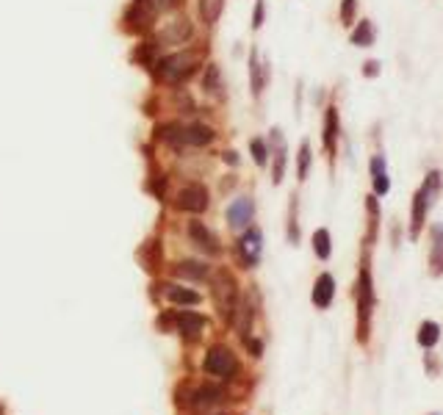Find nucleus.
Instances as JSON below:
<instances>
[{
	"label": "nucleus",
	"mask_w": 443,
	"mask_h": 415,
	"mask_svg": "<svg viewBox=\"0 0 443 415\" xmlns=\"http://www.w3.org/2000/svg\"><path fill=\"white\" fill-rule=\"evenodd\" d=\"M321 139H324L327 153H336V141H338V108L336 105H330L327 114H324V133H321Z\"/></svg>",
	"instance_id": "f3484780"
},
{
	"label": "nucleus",
	"mask_w": 443,
	"mask_h": 415,
	"mask_svg": "<svg viewBox=\"0 0 443 415\" xmlns=\"http://www.w3.org/2000/svg\"><path fill=\"white\" fill-rule=\"evenodd\" d=\"M250 153H252V161L258 163V166H266L269 163V144H266V139H252L250 141Z\"/></svg>",
	"instance_id": "cd10ccee"
},
{
	"label": "nucleus",
	"mask_w": 443,
	"mask_h": 415,
	"mask_svg": "<svg viewBox=\"0 0 443 415\" xmlns=\"http://www.w3.org/2000/svg\"><path fill=\"white\" fill-rule=\"evenodd\" d=\"M197 9H200V17L208 28L216 26V20L222 17V9H225V0H197Z\"/></svg>",
	"instance_id": "412c9836"
},
{
	"label": "nucleus",
	"mask_w": 443,
	"mask_h": 415,
	"mask_svg": "<svg viewBox=\"0 0 443 415\" xmlns=\"http://www.w3.org/2000/svg\"><path fill=\"white\" fill-rule=\"evenodd\" d=\"M355 9H358L355 0H343V3H341V20H343L346 26H352V20H355Z\"/></svg>",
	"instance_id": "2f4dec72"
},
{
	"label": "nucleus",
	"mask_w": 443,
	"mask_h": 415,
	"mask_svg": "<svg viewBox=\"0 0 443 415\" xmlns=\"http://www.w3.org/2000/svg\"><path fill=\"white\" fill-rule=\"evenodd\" d=\"M150 36L156 39L161 50H164V48H186V45H191V39L197 36V28H194V20H191V17H186V14L178 11L169 23H164L161 28H156Z\"/></svg>",
	"instance_id": "f03ea898"
},
{
	"label": "nucleus",
	"mask_w": 443,
	"mask_h": 415,
	"mask_svg": "<svg viewBox=\"0 0 443 415\" xmlns=\"http://www.w3.org/2000/svg\"><path fill=\"white\" fill-rule=\"evenodd\" d=\"M203 92L210 95L213 100H225V78H222V67L216 61L203 67Z\"/></svg>",
	"instance_id": "f8f14e48"
},
{
	"label": "nucleus",
	"mask_w": 443,
	"mask_h": 415,
	"mask_svg": "<svg viewBox=\"0 0 443 415\" xmlns=\"http://www.w3.org/2000/svg\"><path fill=\"white\" fill-rule=\"evenodd\" d=\"M225 163H230V166H238V153L235 150H225Z\"/></svg>",
	"instance_id": "473e14b6"
},
{
	"label": "nucleus",
	"mask_w": 443,
	"mask_h": 415,
	"mask_svg": "<svg viewBox=\"0 0 443 415\" xmlns=\"http://www.w3.org/2000/svg\"><path fill=\"white\" fill-rule=\"evenodd\" d=\"M358 296H361V321H363L365 330V316H368V308H371V277L368 271H361V286H358Z\"/></svg>",
	"instance_id": "5701e85b"
},
{
	"label": "nucleus",
	"mask_w": 443,
	"mask_h": 415,
	"mask_svg": "<svg viewBox=\"0 0 443 415\" xmlns=\"http://www.w3.org/2000/svg\"><path fill=\"white\" fill-rule=\"evenodd\" d=\"M172 271H175L178 277H183V280H194V283L208 280V274H210V269L203 260H181V263H175Z\"/></svg>",
	"instance_id": "4468645a"
},
{
	"label": "nucleus",
	"mask_w": 443,
	"mask_h": 415,
	"mask_svg": "<svg viewBox=\"0 0 443 415\" xmlns=\"http://www.w3.org/2000/svg\"><path fill=\"white\" fill-rule=\"evenodd\" d=\"M374 72H380V64L377 61H368L365 64V75H374Z\"/></svg>",
	"instance_id": "72a5a7b5"
},
{
	"label": "nucleus",
	"mask_w": 443,
	"mask_h": 415,
	"mask_svg": "<svg viewBox=\"0 0 443 415\" xmlns=\"http://www.w3.org/2000/svg\"><path fill=\"white\" fill-rule=\"evenodd\" d=\"M371 180H374V191H377L380 197L388 194L391 183H388V175H385V158L383 156L371 158Z\"/></svg>",
	"instance_id": "aec40b11"
},
{
	"label": "nucleus",
	"mask_w": 443,
	"mask_h": 415,
	"mask_svg": "<svg viewBox=\"0 0 443 415\" xmlns=\"http://www.w3.org/2000/svg\"><path fill=\"white\" fill-rule=\"evenodd\" d=\"M261 249H263V235L261 230L255 227H247L244 235L238 238V258L244 260L247 269H252L258 260H261Z\"/></svg>",
	"instance_id": "6e6552de"
},
{
	"label": "nucleus",
	"mask_w": 443,
	"mask_h": 415,
	"mask_svg": "<svg viewBox=\"0 0 443 415\" xmlns=\"http://www.w3.org/2000/svg\"><path fill=\"white\" fill-rule=\"evenodd\" d=\"M252 216H255V203L252 197H235L230 208H228V225L233 230H247L252 225Z\"/></svg>",
	"instance_id": "1a4fd4ad"
},
{
	"label": "nucleus",
	"mask_w": 443,
	"mask_h": 415,
	"mask_svg": "<svg viewBox=\"0 0 443 415\" xmlns=\"http://www.w3.org/2000/svg\"><path fill=\"white\" fill-rule=\"evenodd\" d=\"M131 61L133 64H139V67H144V70H156V64L161 61V48H158V42L153 36H144L131 53Z\"/></svg>",
	"instance_id": "9b49d317"
},
{
	"label": "nucleus",
	"mask_w": 443,
	"mask_h": 415,
	"mask_svg": "<svg viewBox=\"0 0 443 415\" xmlns=\"http://www.w3.org/2000/svg\"><path fill=\"white\" fill-rule=\"evenodd\" d=\"M206 318L200 316V313H181L178 316V330L183 333V338H188V340H197L200 333L206 330Z\"/></svg>",
	"instance_id": "dca6fc26"
},
{
	"label": "nucleus",
	"mask_w": 443,
	"mask_h": 415,
	"mask_svg": "<svg viewBox=\"0 0 443 415\" xmlns=\"http://www.w3.org/2000/svg\"><path fill=\"white\" fill-rule=\"evenodd\" d=\"M333 293H336V280H333V274H319V280H316V286H313V305L316 308H330V302H333Z\"/></svg>",
	"instance_id": "2eb2a0df"
},
{
	"label": "nucleus",
	"mask_w": 443,
	"mask_h": 415,
	"mask_svg": "<svg viewBox=\"0 0 443 415\" xmlns=\"http://www.w3.org/2000/svg\"><path fill=\"white\" fill-rule=\"evenodd\" d=\"M263 20H266V0H255V9H252V31H261Z\"/></svg>",
	"instance_id": "c756f323"
},
{
	"label": "nucleus",
	"mask_w": 443,
	"mask_h": 415,
	"mask_svg": "<svg viewBox=\"0 0 443 415\" xmlns=\"http://www.w3.org/2000/svg\"><path fill=\"white\" fill-rule=\"evenodd\" d=\"M311 163H313L311 141H302V144H299V153H297V175H299V180H308Z\"/></svg>",
	"instance_id": "b1692460"
},
{
	"label": "nucleus",
	"mask_w": 443,
	"mask_h": 415,
	"mask_svg": "<svg viewBox=\"0 0 443 415\" xmlns=\"http://www.w3.org/2000/svg\"><path fill=\"white\" fill-rule=\"evenodd\" d=\"M222 390L213 388V385H206V388H197L194 393H191V407H213V404H219L222 401Z\"/></svg>",
	"instance_id": "6ab92c4d"
},
{
	"label": "nucleus",
	"mask_w": 443,
	"mask_h": 415,
	"mask_svg": "<svg viewBox=\"0 0 443 415\" xmlns=\"http://www.w3.org/2000/svg\"><path fill=\"white\" fill-rule=\"evenodd\" d=\"M216 141V130L206 125V122H181L178 130V150L183 147H191V150H200V147H208Z\"/></svg>",
	"instance_id": "423d86ee"
},
{
	"label": "nucleus",
	"mask_w": 443,
	"mask_h": 415,
	"mask_svg": "<svg viewBox=\"0 0 443 415\" xmlns=\"http://www.w3.org/2000/svg\"><path fill=\"white\" fill-rule=\"evenodd\" d=\"M283 172H286V147L280 144V153H274V178L272 180L280 183L283 180Z\"/></svg>",
	"instance_id": "7c9ffc66"
},
{
	"label": "nucleus",
	"mask_w": 443,
	"mask_h": 415,
	"mask_svg": "<svg viewBox=\"0 0 443 415\" xmlns=\"http://www.w3.org/2000/svg\"><path fill=\"white\" fill-rule=\"evenodd\" d=\"M374 42V31H371V23L363 20V23H358V28L352 31V45H358V48H368Z\"/></svg>",
	"instance_id": "a878e982"
},
{
	"label": "nucleus",
	"mask_w": 443,
	"mask_h": 415,
	"mask_svg": "<svg viewBox=\"0 0 443 415\" xmlns=\"http://www.w3.org/2000/svg\"><path fill=\"white\" fill-rule=\"evenodd\" d=\"M266 80H269V67H266V61H261V53L252 50L250 53V89H252V97H261L263 89H266Z\"/></svg>",
	"instance_id": "ddd939ff"
},
{
	"label": "nucleus",
	"mask_w": 443,
	"mask_h": 415,
	"mask_svg": "<svg viewBox=\"0 0 443 415\" xmlns=\"http://www.w3.org/2000/svg\"><path fill=\"white\" fill-rule=\"evenodd\" d=\"M213 302L219 308V316L225 321H233V316L238 313V283L233 280L230 271L219 269L213 274Z\"/></svg>",
	"instance_id": "7ed1b4c3"
},
{
	"label": "nucleus",
	"mask_w": 443,
	"mask_h": 415,
	"mask_svg": "<svg viewBox=\"0 0 443 415\" xmlns=\"http://www.w3.org/2000/svg\"><path fill=\"white\" fill-rule=\"evenodd\" d=\"M206 67V48L200 45H186V48H178L169 55H161V61L156 64V70L150 72L156 83L161 86H169V89H181L186 86L194 75H200Z\"/></svg>",
	"instance_id": "f257e3e1"
},
{
	"label": "nucleus",
	"mask_w": 443,
	"mask_h": 415,
	"mask_svg": "<svg viewBox=\"0 0 443 415\" xmlns=\"http://www.w3.org/2000/svg\"><path fill=\"white\" fill-rule=\"evenodd\" d=\"M208 374L213 377H230L235 371V357L230 349H225V346H213L208 352V357H206V365H203Z\"/></svg>",
	"instance_id": "9d476101"
},
{
	"label": "nucleus",
	"mask_w": 443,
	"mask_h": 415,
	"mask_svg": "<svg viewBox=\"0 0 443 415\" xmlns=\"http://www.w3.org/2000/svg\"><path fill=\"white\" fill-rule=\"evenodd\" d=\"M153 14H178L183 11V6H186V0H142Z\"/></svg>",
	"instance_id": "4be33fe9"
},
{
	"label": "nucleus",
	"mask_w": 443,
	"mask_h": 415,
	"mask_svg": "<svg viewBox=\"0 0 443 415\" xmlns=\"http://www.w3.org/2000/svg\"><path fill=\"white\" fill-rule=\"evenodd\" d=\"M418 343L427 346V349L438 343V324H435V321H424V324L418 327Z\"/></svg>",
	"instance_id": "bb28decb"
},
{
	"label": "nucleus",
	"mask_w": 443,
	"mask_h": 415,
	"mask_svg": "<svg viewBox=\"0 0 443 415\" xmlns=\"http://www.w3.org/2000/svg\"><path fill=\"white\" fill-rule=\"evenodd\" d=\"M139 255H147V263H144V269H150V271H158V263H161V247H158V241H147L144 247H142V252Z\"/></svg>",
	"instance_id": "c85d7f7f"
},
{
	"label": "nucleus",
	"mask_w": 443,
	"mask_h": 415,
	"mask_svg": "<svg viewBox=\"0 0 443 415\" xmlns=\"http://www.w3.org/2000/svg\"><path fill=\"white\" fill-rule=\"evenodd\" d=\"M164 296L172 305H197L200 302V293L194 288H181V286H164Z\"/></svg>",
	"instance_id": "a211bd4d"
},
{
	"label": "nucleus",
	"mask_w": 443,
	"mask_h": 415,
	"mask_svg": "<svg viewBox=\"0 0 443 415\" xmlns=\"http://www.w3.org/2000/svg\"><path fill=\"white\" fill-rule=\"evenodd\" d=\"M313 249H316V255L321 260L330 258V252H333V244H330V233L324 230V227H319L316 233H313Z\"/></svg>",
	"instance_id": "393cba45"
},
{
	"label": "nucleus",
	"mask_w": 443,
	"mask_h": 415,
	"mask_svg": "<svg viewBox=\"0 0 443 415\" xmlns=\"http://www.w3.org/2000/svg\"><path fill=\"white\" fill-rule=\"evenodd\" d=\"M158 14H153L142 0H131L128 9L122 11V33L128 36H150L156 31Z\"/></svg>",
	"instance_id": "20e7f679"
},
{
	"label": "nucleus",
	"mask_w": 443,
	"mask_h": 415,
	"mask_svg": "<svg viewBox=\"0 0 443 415\" xmlns=\"http://www.w3.org/2000/svg\"><path fill=\"white\" fill-rule=\"evenodd\" d=\"M186 233H188V238H191V244H194L197 249H203L206 255H219V252H222L219 238H216V233L210 230L206 222H200V219H188Z\"/></svg>",
	"instance_id": "0eeeda50"
},
{
	"label": "nucleus",
	"mask_w": 443,
	"mask_h": 415,
	"mask_svg": "<svg viewBox=\"0 0 443 415\" xmlns=\"http://www.w3.org/2000/svg\"><path fill=\"white\" fill-rule=\"evenodd\" d=\"M172 205L183 210V213H191V216H200L203 210H208L210 205V194L208 188L203 185V183H186L181 191L175 194V200H172Z\"/></svg>",
	"instance_id": "39448f33"
}]
</instances>
